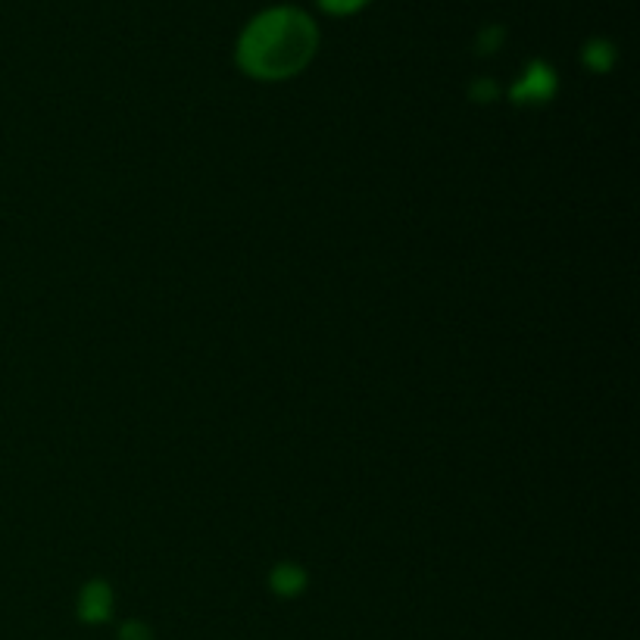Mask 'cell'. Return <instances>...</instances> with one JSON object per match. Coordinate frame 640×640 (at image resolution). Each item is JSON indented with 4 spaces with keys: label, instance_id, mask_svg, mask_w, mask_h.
I'll use <instances>...</instances> for the list:
<instances>
[{
    "label": "cell",
    "instance_id": "3",
    "mask_svg": "<svg viewBox=\"0 0 640 640\" xmlns=\"http://www.w3.org/2000/svg\"><path fill=\"white\" fill-rule=\"evenodd\" d=\"M110 606H113V599H110V591H106L104 584H91V587H84L82 594V616L88 621H104L110 616Z\"/></svg>",
    "mask_w": 640,
    "mask_h": 640
},
{
    "label": "cell",
    "instance_id": "1",
    "mask_svg": "<svg viewBox=\"0 0 640 640\" xmlns=\"http://www.w3.org/2000/svg\"><path fill=\"white\" fill-rule=\"evenodd\" d=\"M319 47L316 22L294 7H275L250 22L238 42L241 69L256 79H288L312 60Z\"/></svg>",
    "mask_w": 640,
    "mask_h": 640
},
{
    "label": "cell",
    "instance_id": "5",
    "mask_svg": "<svg viewBox=\"0 0 640 640\" xmlns=\"http://www.w3.org/2000/svg\"><path fill=\"white\" fill-rule=\"evenodd\" d=\"M613 57H616V54H613V47L606 42H591L584 47V62H587L591 69H599V72L609 69Z\"/></svg>",
    "mask_w": 640,
    "mask_h": 640
},
{
    "label": "cell",
    "instance_id": "6",
    "mask_svg": "<svg viewBox=\"0 0 640 640\" xmlns=\"http://www.w3.org/2000/svg\"><path fill=\"white\" fill-rule=\"evenodd\" d=\"M369 0H319V7L322 10H329V13H341V16H347V13H356L359 7H366Z\"/></svg>",
    "mask_w": 640,
    "mask_h": 640
},
{
    "label": "cell",
    "instance_id": "7",
    "mask_svg": "<svg viewBox=\"0 0 640 640\" xmlns=\"http://www.w3.org/2000/svg\"><path fill=\"white\" fill-rule=\"evenodd\" d=\"M500 42H503V28H484L481 32V38H478V50L481 54H488V50H496L500 47Z\"/></svg>",
    "mask_w": 640,
    "mask_h": 640
},
{
    "label": "cell",
    "instance_id": "2",
    "mask_svg": "<svg viewBox=\"0 0 640 640\" xmlns=\"http://www.w3.org/2000/svg\"><path fill=\"white\" fill-rule=\"evenodd\" d=\"M557 91V76L547 62H532L525 79L513 88L516 101H547Z\"/></svg>",
    "mask_w": 640,
    "mask_h": 640
},
{
    "label": "cell",
    "instance_id": "8",
    "mask_svg": "<svg viewBox=\"0 0 640 640\" xmlns=\"http://www.w3.org/2000/svg\"><path fill=\"white\" fill-rule=\"evenodd\" d=\"M123 640H150V631H147L145 625L132 621V625H125L123 628Z\"/></svg>",
    "mask_w": 640,
    "mask_h": 640
},
{
    "label": "cell",
    "instance_id": "4",
    "mask_svg": "<svg viewBox=\"0 0 640 640\" xmlns=\"http://www.w3.org/2000/svg\"><path fill=\"white\" fill-rule=\"evenodd\" d=\"M272 584L278 594H297L304 587V572L297 565H282L275 575H272Z\"/></svg>",
    "mask_w": 640,
    "mask_h": 640
},
{
    "label": "cell",
    "instance_id": "9",
    "mask_svg": "<svg viewBox=\"0 0 640 640\" xmlns=\"http://www.w3.org/2000/svg\"><path fill=\"white\" fill-rule=\"evenodd\" d=\"M494 94H496L494 84H491V82H478V88H476V98H478V101H488V98L494 101Z\"/></svg>",
    "mask_w": 640,
    "mask_h": 640
}]
</instances>
